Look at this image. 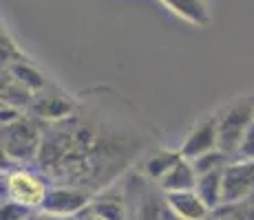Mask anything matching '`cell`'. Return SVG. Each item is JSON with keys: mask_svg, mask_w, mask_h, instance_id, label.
I'll return each mask as SVG.
<instances>
[{"mask_svg": "<svg viewBox=\"0 0 254 220\" xmlns=\"http://www.w3.org/2000/svg\"><path fill=\"white\" fill-rule=\"evenodd\" d=\"M75 220H106V218H102V216H97V214H91L89 209H84Z\"/></svg>", "mask_w": 254, "mask_h": 220, "instance_id": "7402d4cb", "label": "cell"}, {"mask_svg": "<svg viewBox=\"0 0 254 220\" xmlns=\"http://www.w3.org/2000/svg\"><path fill=\"white\" fill-rule=\"evenodd\" d=\"M159 2L188 24H194V27H208L210 24L208 0H159Z\"/></svg>", "mask_w": 254, "mask_h": 220, "instance_id": "4fadbf2b", "label": "cell"}, {"mask_svg": "<svg viewBox=\"0 0 254 220\" xmlns=\"http://www.w3.org/2000/svg\"><path fill=\"white\" fill-rule=\"evenodd\" d=\"M164 198H166L170 214L177 220H206L210 216V212H212L194 189H190V192L164 194Z\"/></svg>", "mask_w": 254, "mask_h": 220, "instance_id": "9c48e42d", "label": "cell"}, {"mask_svg": "<svg viewBox=\"0 0 254 220\" xmlns=\"http://www.w3.org/2000/svg\"><path fill=\"white\" fill-rule=\"evenodd\" d=\"M223 170L201 174L197 180V187H194V192L201 196V200L210 209H219L223 205Z\"/></svg>", "mask_w": 254, "mask_h": 220, "instance_id": "9a60e30c", "label": "cell"}, {"mask_svg": "<svg viewBox=\"0 0 254 220\" xmlns=\"http://www.w3.org/2000/svg\"><path fill=\"white\" fill-rule=\"evenodd\" d=\"M89 212L106 220H126V216H128L124 198L115 196V194H95L89 205Z\"/></svg>", "mask_w": 254, "mask_h": 220, "instance_id": "e0dca14e", "label": "cell"}, {"mask_svg": "<svg viewBox=\"0 0 254 220\" xmlns=\"http://www.w3.org/2000/svg\"><path fill=\"white\" fill-rule=\"evenodd\" d=\"M133 214H135V220H177L170 214L168 205H166V198L159 200L150 192L139 194V198L135 200V205H133Z\"/></svg>", "mask_w": 254, "mask_h": 220, "instance_id": "2e32d148", "label": "cell"}, {"mask_svg": "<svg viewBox=\"0 0 254 220\" xmlns=\"http://www.w3.org/2000/svg\"><path fill=\"white\" fill-rule=\"evenodd\" d=\"M179 150H182L184 159H188V161H194V159H199V156L212 152V150H219V117H217V112L199 119L197 124L190 128L188 134H186Z\"/></svg>", "mask_w": 254, "mask_h": 220, "instance_id": "ba28073f", "label": "cell"}, {"mask_svg": "<svg viewBox=\"0 0 254 220\" xmlns=\"http://www.w3.org/2000/svg\"><path fill=\"white\" fill-rule=\"evenodd\" d=\"M148 126L109 88L80 95L77 115L45 124L36 165L53 185H73L95 196L150 152Z\"/></svg>", "mask_w": 254, "mask_h": 220, "instance_id": "6da1fadb", "label": "cell"}, {"mask_svg": "<svg viewBox=\"0 0 254 220\" xmlns=\"http://www.w3.org/2000/svg\"><path fill=\"white\" fill-rule=\"evenodd\" d=\"M0 51H2V66H9L13 62H22L27 60L24 51L16 44V40L11 38V33L2 27V38H0Z\"/></svg>", "mask_w": 254, "mask_h": 220, "instance_id": "d6986e66", "label": "cell"}, {"mask_svg": "<svg viewBox=\"0 0 254 220\" xmlns=\"http://www.w3.org/2000/svg\"><path fill=\"white\" fill-rule=\"evenodd\" d=\"M197 180H199V174L194 170L192 161L182 159L157 185L164 194H173V192H190V189L197 187Z\"/></svg>", "mask_w": 254, "mask_h": 220, "instance_id": "7c38bea8", "label": "cell"}, {"mask_svg": "<svg viewBox=\"0 0 254 220\" xmlns=\"http://www.w3.org/2000/svg\"><path fill=\"white\" fill-rule=\"evenodd\" d=\"M33 209L24 207V205H18L13 200H7L2 203V220H29L33 216Z\"/></svg>", "mask_w": 254, "mask_h": 220, "instance_id": "ffe728a7", "label": "cell"}, {"mask_svg": "<svg viewBox=\"0 0 254 220\" xmlns=\"http://www.w3.org/2000/svg\"><path fill=\"white\" fill-rule=\"evenodd\" d=\"M45 124L24 112L20 119L2 124V159L7 165L36 163L42 148Z\"/></svg>", "mask_w": 254, "mask_h": 220, "instance_id": "7a4b0ae2", "label": "cell"}, {"mask_svg": "<svg viewBox=\"0 0 254 220\" xmlns=\"http://www.w3.org/2000/svg\"><path fill=\"white\" fill-rule=\"evenodd\" d=\"M77 108H80V99L69 95L60 84L51 80V84L45 90H40L33 97L29 115L36 117L42 124H58V121H66L75 117Z\"/></svg>", "mask_w": 254, "mask_h": 220, "instance_id": "5b68a950", "label": "cell"}, {"mask_svg": "<svg viewBox=\"0 0 254 220\" xmlns=\"http://www.w3.org/2000/svg\"><path fill=\"white\" fill-rule=\"evenodd\" d=\"M219 117V150L234 161L248 128L254 124V97L241 95L217 110Z\"/></svg>", "mask_w": 254, "mask_h": 220, "instance_id": "277c9868", "label": "cell"}, {"mask_svg": "<svg viewBox=\"0 0 254 220\" xmlns=\"http://www.w3.org/2000/svg\"><path fill=\"white\" fill-rule=\"evenodd\" d=\"M230 156H228L226 152H221V150H212V152L199 156V159L192 161L194 170H197V174H206V172H214V170H223L228 163H230Z\"/></svg>", "mask_w": 254, "mask_h": 220, "instance_id": "ac0fdd59", "label": "cell"}, {"mask_svg": "<svg viewBox=\"0 0 254 220\" xmlns=\"http://www.w3.org/2000/svg\"><path fill=\"white\" fill-rule=\"evenodd\" d=\"M51 180L45 172L31 170L27 165H7L2 172V192L7 200H13L18 205H24L29 209H40L45 203Z\"/></svg>", "mask_w": 254, "mask_h": 220, "instance_id": "3957f363", "label": "cell"}, {"mask_svg": "<svg viewBox=\"0 0 254 220\" xmlns=\"http://www.w3.org/2000/svg\"><path fill=\"white\" fill-rule=\"evenodd\" d=\"M254 198V161H230L223 170V205ZM221 205V207H223Z\"/></svg>", "mask_w": 254, "mask_h": 220, "instance_id": "52a82bcc", "label": "cell"}, {"mask_svg": "<svg viewBox=\"0 0 254 220\" xmlns=\"http://www.w3.org/2000/svg\"><path fill=\"white\" fill-rule=\"evenodd\" d=\"M219 220H237V218L230 216V214H219Z\"/></svg>", "mask_w": 254, "mask_h": 220, "instance_id": "cb8c5ba5", "label": "cell"}, {"mask_svg": "<svg viewBox=\"0 0 254 220\" xmlns=\"http://www.w3.org/2000/svg\"><path fill=\"white\" fill-rule=\"evenodd\" d=\"M254 161V124L248 128L246 136H243L241 145H239L237 150V156H234V161Z\"/></svg>", "mask_w": 254, "mask_h": 220, "instance_id": "44dd1931", "label": "cell"}, {"mask_svg": "<svg viewBox=\"0 0 254 220\" xmlns=\"http://www.w3.org/2000/svg\"><path fill=\"white\" fill-rule=\"evenodd\" d=\"M182 159H184V154H182V150L179 148L177 150H173V148H155V150H150V152L144 156V174H146V178L159 183V180H162Z\"/></svg>", "mask_w": 254, "mask_h": 220, "instance_id": "8fae6325", "label": "cell"}, {"mask_svg": "<svg viewBox=\"0 0 254 220\" xmlns=\"http://www.w3.org/2000/svg\"><path fill=\"white\" fill-rule=\"evenodd\" d=\"M0 97H2V106H13V108H18V110L29 112L36 95H33L29 88H24L18 80H13L2 68V90H0Z\"/></svg>", "mask_w": 254, "mask_h": 220, "instance_id": "5bb4252c", "label": "cell"}, {"mask_svg": "<svg viewBox=\"0 0 254 220\" xmlns=\"http://www.w3.org/2000/svg\"><path fill=\"white\" fill-rule=\"evenodd\" d=\"M252 205H254V198H252Z\"/></svg>", "mask_w": 254, "mask_h": 220, "instance_id": "d4e9b609", "label": "cell"}, {"mask_svg": "<svg viewBox=\"0 0 254 220\" xmlns=\"http://www.w3.org/2000/svg\"><path fill=\"white\" fill-rule=\"evenodd\" d=\"M2 68L13 80L20 82L24 88H29L33 95H38V92L45 90V88L51 84V77L45 73V68H40L33 60H29V57L22 62H13V64H9V66H2Z\"/></svg>", "mask_w": 254, "mask_h": 220, "instance_id": "30bf717a", "label": "cell"}, {"mask_svg": "<svg viewBox=\"0 0 254 220\" xmlns=\"http://www.w3.org/2000/svg\"><path fill=\"white\" fill-rule=\"evenodd\" d=\"M91 200H93V194L82 187H73V185H51L40 212L49 214V216H56V218L75 220L84 209H89Z\"/></svg>", "mask_w": 254, "mask_h": 220, "instance_id": "8992f818", "label": "cell"}, {"mask_svg": "<svg viewBox=\"0 0 254 220\" xmlns=\"http://www.w3.org/2000/svg\"><path fill=\"white\" fill-rule=\"evenodd\" d=\"M36 220H69V218H56V216H49V214H42V212H38Z\"/></svg>", "mask_w": 254, "mask_h": 220, "instance_id": "603a6c76", "label": "cell"}]
</instances>
